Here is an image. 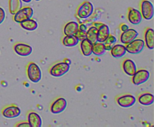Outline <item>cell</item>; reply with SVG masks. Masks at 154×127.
Listing matches in <instances>:
<instances>
[{"instance_id": "19", "label": "cell", "mask_w": 154, "mask_h": 127, "mask_svg": "<svg viewBox=\"0 0 154 127\" xmlns=\"http://www.w3.org/2000/svg\"><path fill=\"white\" fill-rule=\"evenodd\" d=\"M79 28V24L75 21H71L66 24L63 28L65 35H75Z\"/></svg>"}, {"instance_id": "10", "label": "cell", "mask_w": 154, "mask_h": 127, "mask_svg": "<svg viewBox=\"0 0 154 127\" xmlns=\"http://www.w3.org/2000/svg\"><path fill=\"white\" fill-rule=\"evenodd\" d=\"M2 114L4 117L7 119H14V118L18 117L21 114V110L18 106L15 105H9L5 108L2 111Z\"/></svg>"}, {"instance_id": "35", "label": "cell", "mask_w": 154, "mask_h": 127, "mask_svg": "<svg viewBox=\"0 0 154 127\" xmlns=\"http://www.w3.org/2000/svg\"><path fill=\"white\" fill-rule=\"evenodd\" d=\"M21 1H23V2H25V3H29V2H31L32 0H21Z\"/></svg>"}, {"instance_id": "13", "label": "cell", "mask_w": 154, "mask_h": 127, "mask_svg": "<svg viewBox=\"0 0 154 127\" xmlns=\"http://www.w3.org/2000/svg\"><path fill=\"white\" fill-rule=\"evenodd\" d=\"M127 16L129 21L132 25H138L141 23L143 19L141 11L135 8H129Z\"/></svg>"}, {"instance_id": "30", "label": "cell", "mask_w": 154, "mask_h": 127, "mask_svg": "<svg viewBox=\"0 0 154 127\" xmlns=\"http://www.w3.org/2000/svg\"><path fill=\"white\" fill-rule=\"evenodd\" d=\"M17 127H31L30 124L29 123V122H23V123H20L17 124Z\"/></svg>"}, {"instance_id": "8", "label": "cell", "mask_w": 154, "mask_h": 127, "mask_svg": "<svg viewBox=\"0 0 154 127\" xmlns=\"http://www.w3.org/2000/svg\"><path fill=\"white\" fill-rule=\"evenodd\" d=\"M66 107H67L66 100L63 97H60V98L55 100V101L51 104V111L54 114H58L64 111Z\"/></svg>"}, {"instance_id": "4", "label": "cell", "mask_w": 154, "mask_h": 127, "mask_svg": "<svg viewBox=\"0 0 154 127\" xmlns=\"http://www.w3.org/2000/svg\"><path fill=\"white\" fill-rule=\"evenodd\" d=\"M33 13L34 11L31 7H22L15 14H14V20L17 23H20L21 22L31 19L33 16Z\"/></svg>"}, {"instance_id": "9", "label": "cell", "mask_w": 154, "mask_h": 127, "mask_svg": "<svg viewBox=\"0 0 154 127\" xmlns=\"http://www.w3.org/2000/svg\"><path fill=\"white\" fill-rule=\"evenodd\" d=\"M135 102H136V99L133 95H131V94L122 95L117 99V104L120 107L125 108L133 106L135 105Z\"/></svg>"}, {"instance_id": "17", "label": "cell", "mask_w": 154, "mask_h": 127, "mask_svg": "<svg viewBox=\"0 0 154 127\" xmlns=\"http://www.w3.org/2000/svg\"><path fill=\"white\" fill-rule=\"evenodd\" d=\"M28 122L31 127H41L42 126V117L35 111H30L28 114Z\"/></svg>"}, {"instance_id": "25", "label": "cell", "mask_w": 154, "mask_h": 127, "mask_svg": "<svg viewBox=\"0 0 154 127\" xmlns=\"http://www.w3.org/2000/svg\"><path fill=\"white\" fill-rule=\"evenodd\" d=\"M21 0H9V11L12 15L15 14L22 7Z\"/></svg>"}, {"instance_id": "11", "label": "cell", "mask_w": 154, "mask_h": 127, "mask_svg": "<svg viewBox=\"0 0 154 127\" xmlns=\"http://www.w3.org/2000/svg\"><path fill=\"white\" fill-rule=\"evenodd\" d=\"M14 52H16V54L23 57L29 56L32 52V47L31 46L22 43L15 44L14 46Z\"/></svg>"}, {"instance_id": "36", "label": "cell", "mask_w": 154, "mask_h": 127, "mask_svg": "<svg viewBox=\"0 0 154 127\" xmlns=\"http://www.w3.org/2000/svg\"><path fill=\"white\" fill-rule=\"evenodd\" d=\"M35 1H41V0H35Z\"/></svg>"}, {"instance_id": "21", "label": "cell", "mask_w": 154, "mask_h": 127, "mask_svg": "<svg viewBox=\"0 0 154 127\" xmlns=\"http://www.w3.org/2000/svg\"><path fill=\"white\" fill-rule=\"evenodd\" d=\"M81 49L84 56H90L93 54V43L87 38L81 41Z\"/></svg>"}, {"instance_id": "12", "label": "cell", "mask_w": 154, "mask_h": 127, "mask_svg": "<svg viewBox=\"0 0 154 127\" xmlns=\"http://www.w3.org/2000/svg\"><path fill=\"white\" fill-rule=\"evenodd\" d=\"M138 36V32L133 28H129L127 31H123L120 35V41L123 44L126 45L136 39Z\"/></svg>"}, {"instance_id": "7", "label": "cell", "mask_w": 154, "mask_h": 127, "mask_svg": "<svg viewBox=\"0 0 154 127\" xmlns=\"http://www.w3.org/2000/svg\"><path fill=\"white\" fill-rule=\"evenodd\" d=\"M141 13L142 17L146 20L153 19L154 15L153 5L151 1L148 0H143L141 3Z\"/></svg>"}, {"instance_id": "32", "label": "cell", "mask_w": 154, "mask_h": 127, "mask_svg": "<svg viewBox=\"0 0 154 127\" xmlns=\"http://www.w3.org/2000/svg\"><path fill=\"white\" fill-rule=\"evenodd\" d=\"M129 26H128L127 25H126V24H122L121 25H120V29H121V31H127L128 29H129Z\"/></svg>"}, {"instance_id": "3", "label": "cell", "mask_w": 154, "mask_h": 127, "mask_svg": "<svg viewBox=\"0 0 154 127\" xmlns=\"http://www.w3.org/2000/svg\"><path fill=\"white\" fill-rule=\"evenodd\" d=\"M70 70V64H66V62H59L52 66L50 69V73L54 77H62L66 75Z\"/></svg>"}, {"instance_id": "2", "label": "cell", "mask_w": 154, "mask_h": 127, "mask_svg": "<svg viewBox=\"0 0 154 127\" xmlns=\"http://www.w3.org/2000/svg\"><path fill=\"white\" fill-rule=\"evenodd\" d=\"M94 12V7L90 1H84L78 7L77 10V15L80 19H88L93 15Z\"/></svg>"}, {"instance_id": "28", "label": "cell", "mask_w": 154, "mask_h": 127, "mask_svg": "<svg viewBox=\"0 0 154 127\" xmlns=\"http://www.w3.org/2000/svg\"><path fill=\"white\" fill-rule=\"evenodd\" d=\"M75 36L77 37V38H78V40H79V41H82L83 40H84V39L87 38V32L81 31V30L78 29Z\"/></svg>"}, {"instance_id": "33", "label": "cell", "mask_w": 154, "mask_h": 127, "mask_svg": "<svg viewBox=\"0 0 154 127\" xmlns=\"http://www.w3.org/2000/svg\"><path fill=\"white\" fill-rule=\"evenodd\" d=\"M102 24L103 23H102V22H94V24H93V26H95L96 28H99V27L102 25Z\"/></svg>"}, {"instance_id": "6", "label": "cell", "mask_w": 154, "mask_h": 127, "mask_svg": "<svg viewBox=\"0 0 154 127\" xmlns=\"http://www.w3.org/2000/svg\"><path fill=\"white\" fill-rule=\"evenodd\" d=\"M150 73L147 70H137L135 74L132 76V83L135 85H141L147 82L150 79Z\"/></svg>"}, {"instance_id": "14", "label": "cell", "mask_w": 154, "mask_h": 127, "mask_svg": "<svg viewBox=\"0 0 154 127\" xmlns=\"http://www.w3.org/2000/svg\"><path fill=\"white\" fill-rule=\"evenodd\" d=\"M123 70L127 76H132L137 71L135 63L131 59H126L123 62Z\"/></svg>"}, {"instance_id": "24", "label": "cell", "mask_w": 154, "mask_h": 127, "mask_svg": "<svg viewBox=\"0 0 154 127\" xmlns=\"http://www.w3.org/2000/svg\"><path fill=\"white\" fill-rule=\"evenodd\" d=\"M78 43L79 40L75 35H66L63 38V44L67 47H74Z\"/></svg>"}, {"instance_id": "27", "label": "cell", "mask_w": 154, "mask_h": 127, "mask_svg": "<svg viewBox=\"0 0 154 127\" xmlns=\"http://www.w3.org/2000/svg\"><path fill=\"white\" fill-rule=\"evenodd\" d=\"M117 37L115 36L112 35V34H110L109 36L106 38V40L103 42L104 45H105V47L106 51H110L111 48L116 44L117 43Z\"/></svg>"}, {"instance_id": "16", "label": "cell", "mask_w": 154, "mask_h": 127, "mask_svg": "<svg viewBox=\"0 0 154 127\" xmlns=\"http://www.w3.org/2000/svg\"><path fill=\"white\" fill-rule=\"evenodd\" d=\"M144 43L145 46L150 50L154 49V31L153 28H148L144 33Z\"/></svg>"}, {"instance_id": "15", "label": "cell", "mask_w": 154, "mask_h": 127, "mask_svg": "<svg viewBox=\"0 0 154 127\" xmlns=\"http://www.w3.org/2000/svg\"><path fill=\"white\" fill-rule=\"evenodd\" d=\"M111 54L115 58H120L126 54V46L124 44H115L111 49Z\"/></svg>"}, {"instance_id": "5", "label": "cell", "mask_w": 154, "mask_h": 127, "mask_svg": "<svg viewBox=\"0 0 154 127\" xmlns=\"http://www.w3.org/2000/svg\"><path fill=\"white\" fill-rule=\"evenodd\" d=\"M144 47H145V43L144 40H141V39L136 38L131 41L130 43L126 44V52L130 54H133V55L141 53L144 50Z\"/></svg>"}, {"instance_id": "26", "label": "cell", "mask_w": 154, "mask_h": 127, "mask_svg": "<svg viewBox=\"0 0 154 127\" xmlns=\"http://www.w3.org/2000/svg\"><path fill=\"white\" fill-rule=\"evenodd\" d=\"M98 28L95 26H90L87 31V39L90 40L92 43L97 42Z\"/></svg>"}, {"instance_id": "22", "label": "cell", "mask_w": 154, "mask_h": 127, "mask_svg": "<svg viewBox=\"0 0 154 127\" xmlns=\"http://www.w3.org/2000/svg\"><path fill=\"white\" fill-rule=\"evenodd\" d=\"M20 26L22 27L23 29L26 30V31H33L35 30H36L38 28V22H36L35 19H29L27 20L23 21V22H21L20 23Z\"/></svg>"}, {"instance_id": "34", "label": "cell", "mask_w": 154, "mask_h": 127, "mask_svg": "<svg viewBox=\"0 0 154 127\" xmlns=\"http://www.w3.org/2000/svg\"><path fill=\"white\" fill-rule=\"evenodd\" d=\"M64 62H66V64H71V61H70V60L67 59V58L64 60Z\"/></svg>"}, {"instance_id": "23", "label": "cell", "mask_w": 154, "mask_h": 127, "mask_svg": "<svg viewBox=\"0 0 154 127\" xmlns=\"http://www.w3.org/2000/svg\"><path fill=\"white\" fill-rule=\"evenodd\" d=\"M92 51H93V54H94L96 56H102V55H105V52H106V49H105L104 43L98 41L93 43Z\"/></svg>"}, {"instance_id": "29", "label": "cell", "mask_w": 154, "mask_h": 127, "mask_svg": "<svg viewBox=\"0 0 154 127\" xmlns=\"http://www.w3.org/2000/svg\"><path fill=\"white\" fill-rule=\"evenodd\" d=\"M5 16H6L5 11V10L2 8V7H0V25L4 22V20L5 19Z\"/></svg>"}, {"instance_id": "1", "label": "cell", "mask_w": 154, "mask_h": 127, "mask_svg": "<svg viewBox=\"0 0 154 127\" xmlns=\"http://www.w3.org/2000/svg\"><path fill=\"white\" fill-rule=\"evenodd\" d=\"M27 76L32 83H38L42 78V70L37 64L30 62L27 67Z\"/></svg>"}, {"instance_id": "20", "label": "cell", "mask_w": 154, "mask_h": 127, "mask_svg": "<svg viewBox=\"0 0 154 127\" xmlns=\"http://www.w3.org/2000/svg\"><path fill=\"white\" fill-rule=\"evenodd\" d=\"M138 101L142 105H151L154 102V97L150 93H144L138 97Z\"/></svg>"}, {"instance_id": "18", "label": "cell", "mask_w": 154, "mask_h": 127, "mask_svg": "<svg viewBox=\"0 0 154 127\" xmlns=\"http://www.w3.org/2000/svg\"><path fill=\"white\" fill-rule=\"evenodd\" d=\"M110 34V28L106 24H102L99 28H98L97 33V41L103 43L107 37Z\"/></svg>"}, {"instance_id": "31", "label": "cell", "mask_w": 154, "mask_h": 127, "mask_svg": "<svg viewBox=\"0 0 154 127\" xmlns=\"http://www.w3.org/2000/svg\"><path fill=\"white\" fill-rule=\"evenodd\" d=\"M78 29L81 30V31L87 32V29H88V27H87L85 24H81V25H79V28H78Z\"/></svg>"}]
</instances>
